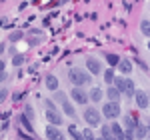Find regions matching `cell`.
I'll use <instances>...</instances> for the list:
<instances>
[{"mask_svg": "<svg viewBox=\"0 0 150 140\" xmlns=\"http://www.w3.org/2000/svg\"><path fill=\"white\" fill-rule=\"evenodd\" d=\"M68 78H70V82H72L74 86H78V88L90 82V76H88L84 70H80V68H72L68 72Z\"/></svg>", "mask_w": 150, "mask_h": 140, "instance_id": "6da1fadb", "label": "cell"}, {"mask_svg": "<svg viewBox=\"0 0 150 140\" xmlns=\"http://www.w3.org/2000/svg\"><path fill=\"white\" fill-rule=\"evenodd\" d=\"M114 86H116V88H118L122 94H126V96L136 94V90H134V84H132V80H128V78H116V80H114Z\"/></svg>", "mask_w": 150, "mask_h": 140, "instance_id": "7a4b0ae2", "label": "cell"}, {"mask_svg": "<svg viewBox=\"0 0 150 140\" xmlns=\"http://www.w3.org/2000/svg\"><path fill=\"white\" fill-rule=\"evenodd\" d=\"M102 114L106 118H110V120H114V118L120 116V104L118 102H106L102 106Z\"/></svg>", "mask_w": 150, "mask_h": 140, "instance_id": "3957f363", "label": "cell"}, {"mask_svg": "<svg viewBox=\"0 0 150 140\" xmlns=\"http://www.w3.org/2000/svg\"><path fill=\"white\" fill-rule=\"evenodd\" d=\"M84 120H86V124H90V128L100 126V114H98L96 108H86V112H84Z\"/></svg>", "mask_w": 150, "mask_h": 140, "instance_id": "277c9868", "label": "cell"}, {"mask_svg": "<svg viewBox=\"0 0 150 140\" xmlns=\"http://www.w3.org/2000/svg\"><path fill=\"white\" fill-rule=\"evenodd\" d=\"M46 118L50 124H54V126H58V124H62V116H60V112H58L54 106L50 104V102H46Z\"/></svg>", "mask_w": 150, "mask_h": 140, "instance_id": "5b68a950", "label": "cell"}, {"mask_svg": "<svg viewBox=\"0 0 150 140\" xmlns=\"http://www.w3.org/2000/svg\"><path fill=\"white\" fill-rule=\"evenodd\" d=\"M70 96H72V100H74V102H78V104H82V106H84L86 102H88V100H90V96L84 92L82 88H78V86L70 90Z\"/></svg>", "mask_w": 150, "mask_h": 140, "instance_id": "8992f818", "label": "cell"}, {"mask_svg": "<svg viewBox=\"0 0 150 140\" xmlns=\"http://www.w3.org/2000/svg\"><path fill=\"white\" fill-rule=\"evenodd\" d=\"M124 124H126V138H128V140H132L134 132H136V128H138V124L134 122V118H130V116H126Z\"/></svg>", "mask_w": 150, "mask_h": 140, "instance_id": "52a82bcc", "label": "cell"}, {"mask_svg": "<svg viewBox=\"0 0 150 140\" xmlns=\"http://www.w3.org/2000/svg\"><path fill=\"white\" fill-rule=\"evenodd\" d=\"M46 136H48V140H64V134H62L56 126H48L46 128Z\"/></svg>", "mask_w": 150, "mask_h": 140, "instance_id": "ba28073f", "label": "cell"}, {"mask_svg": "<svg viewBox=\"0 0 150 140\" xmlns=\"http://www.w3.org/2000/svg\"><path fill=\"white\" fill-rule=\"evenodd\" d=\"M136 104H138V108H148V96H146V92L136 90Z\"/></svg>", "mask_w": 150, "mask_h": 140, "instance_id": "9c48e42d", "label": "cell"}, {"mask_svg": "<svg viewBox=\"0 0 150 140\" xmlns=\"http://www.w3.org/2000/svg\"><path fill=\"white\" fill-rule=\"evenodd\" d=\"M110 128H112V134H114L116 140H126V132L122 130V126H120V124H116V122H114Z\"/></svg>", "mask_w": 150, "mask_h": 140, "instance_id": "30bf717a", "label": "cell"}, {"mask_svg": "<svg viewBox=\"0 0 150 140\" xmlns=\"http://www.w3.org/2000/svg\"><path fill=\"white\" fill-rule=\"evenodd\" d=\"M86 66H88V70H90V72H92V74H100V62H98V60H94V58H88L86 60Z\"/></svg>", "mask_w": 150, "mask_h": 140, "instance_id": "8fae6325", "label": "cell"}, {"mask_svg": "<svg viewBox=\"0 0 150 140\" xmlns=\"http://www.w3.org/2000/svg\"><path fill=\"white\" fill-rule=\"evenodd\" d=\"M108 98H110V102H118V100H120V90H118V88H116V86H110V88H108Z\"/></svg>", "mask_w": 150, "mask_h": 140, "instance_id": "7c38bea8", "label": "cell"}, {"mask_svg": "<svg viewBox=\"0 0 150 140\" xmlns=\"http://www.w3.org/2000/svg\"><path fill=\"white\" fill-rule=\"evenodd\" d=\"M46 88L50 92H56L58 90V78L56 76H46Z\"/></svg>", "mask_w": 150, "mask_h": 140, "instance_id": "4fadbf2b", "label": "cell"}, {"mask_svg": "<svg viewBox=\"0 0 150 140\" xmlns=\"http://www.w3.org/2000/svg\"><path fill=\"white\" fill-rule=\"evenodd\" d=\"M118 70H120L122 74H130V72H132V64H130L128 60H120V64H118Z\"/></svg>", "mask_w": 150, "mask_h": 140, "instance_id": "5bb4252c", "label": "cell"}, {"mask_svg": "<svg viewBox=\"0 0 150 140\" xmlns=\"http://www.w3.org/2000/svg\"><path fill=\"white\" fill-rule=\"evenodd\" d=\"M102 94L104 92L100 90V88H92L88 96H90V100H92V102H100V100H102Z\"/></svg>", "mask_w": 150, "mask_h": 140, "instance_id": "9a60e30c", "label": "cell"}, {"mask_svg": "<svg viewBox=\"0 0 150 140\" xmlns=\"http://www.w3.org/2000/svg\"><path fill=\"white\" fill-rule=\"evenodd\" d=\"M68 132H70V136H72L74 140H84V134H82L76 126H68Z\"/></svg>", "mask_w": 150, "mask_h": 140, "instance_id": "2e32d148", "label": "cell"}, {"mask_svg": "<svg viewBox=\"0 0 150 140\" xmlns=\"http://www.w3.org/2000/svg\"><path fill=\"white\" fill-rule=\"evenodd\" d=\"M20 122H22V128L28 130V132H32V124H30V120H28V116L26 114H20V118H18Z\"/></svg>", "mask_w": 150, "mask_h": 140, "instance_id": "e0dca14e", "label": "cell"}, {"mask_svg": "<svg viewBox=\"0 0 150 140\" xmlns=\"http://www.w3.org/2000/svg\"><path fill=\"white\" fill-rule=\"evenodd\" d=\"M100 130H102V138H106V140H116L114 134H112V128H108V126H100Z\"/></svg>", "mask_w": 150, "mask_h": 140, "instance_id": "ac0fdd59", "label": "cell"}, {"mask_svg": "<svg viewBox=\"0 0 150 140\" xmlns=\"http://www.w3.org/2000/svg\"><path fill=\"white\" fill-rule=\"evenodd\" d=\"M106 60H108L110 66H118V64H120V58H118L116 54H106Z\"/></svg>", "mask_w": 150, "mask_h": 140, "instance_id": "d6986e66", "label": "cell"}, {"mask_svg": "<svg viewBox=\"0 0 150 140\" xmlns=\"http://www.w3.org/2000/svg\"><path fill=\"white\" fill-rule=\"evenodd\" d=\"M146 134H148V128H146V126H138V128H136V136H138V140H144Z\"/></svg>", "mask_w": 150, "mask_h": 140, "instance_id": "ffe728a7", "label": "cell"}, {"mask_svg": "<svg viewBox=\"0 0 150 140\" xmlns=\"http://www.w3.org/2000/svg\"><path fill=\"white\" fill-rule=\"evenodd\" d=\"M62 108H64V112H66L68 116H74V114H76V112H74V108H72V104H70V102H66V100L62 102Z\"/></svg>", "mask_w": 150, "mask_h": 140, "instance_id": "44dd1931", "label": "cell"}, {"mask_svg": "<svg viewBox=\"0 0 150 140\" xmlns=\"http://www.w3.org/2000/svg\"><path fill=\"white\" fill-rule=\"evenodd\" d=\"M104 80L108 82V84H114V70H106V72H104Z\"/></svg>", "mask_w": 150, "mask_h": 140, "instance_id": "7402d4cb", "label": "cell"}, {"mask_svg": "<svg viewBox=\"0 0 150 140\" xmlns=\"http://www.w3.org/2000/svg\"><path fill=\"white\" fill-rule=\"evenodd\" d=\"M140 30H142V34H144V36H148V38H150V22H148V20H144V22L140 24Z\"/></svg>", "mask_w": 150, "mask_h": 140, "instance_id": "603a6c76", "label": "cell"}, {"mask_svg": "<svg viewBox=\"0 0 150 140\" xmlns=\"http://www.w3.org/2000/svg\"><path fill=\"white\" fill-rule=\"evenodd\" d=\"M82 134H84V140H98L96 136H94L92 128H84V130H82Z\"/></svg>", "mask_w": 150, "mask_h": 140, "instance_id": "cb8c5ba5", "label": "cell"}, {"mask_svg": "<svg viewBox=\"0 0 150 140\" xmlns=\"http://www.w3.org/2000/svg\"><path fill=\"white\" fill-rule=\"evenodd\" d=\"M22 56H14V60H12V64H14V66H20V64H22Z\"/></svg>", "mask_w": 150, "mask_h": 140, "instance_id": "d4e9b609", "label": "cell"}, {"mask_svg": "<svg viewBox=\"0 0 150 140\" xmlns=\"http://www.w3.org/2000/svg\"><path fill=\"white\" fill-rule=\"evenodd\" d=\"M20 38H22L20 32H12V34H10V40H20Z\"/></svg>", "mask_w": 150, "mask_h": 140, "instance_id": "484cf974", "label": "cell"}, {"mask_svg": "<svg viewBox=\"0 0 150 140\" xmlns=\"http://www.w3.org/2000/svg\"><path fill=\"white\" fill-rule=\"evenodd\" d=\"M146 138H148V140H150V126H148V134H146Z\"/></svg>", "mask_w": 150, "mask_h": 140, "instance_id": "4316f807", "label": "cell"}, {"mask_svg": "<svg viewBox=\"0 0 150 140\" xmlns=\"http://www.w3.org/2000/svg\"><path fill=\"white\" fill-rule=\"evenodd\" d=\"M148 50H150V42H148Z\"/></svg>", "mask_w": 150, "mask_h": 140, "instance_id": "83f0119b", "label": "cell"}, {"mask_svg": "<svg viewBox=\"0 0 150 140\" xmlns=\"http://www.w3.org/2000/svg\"><path fill=\"white\" fill-rule=\"evenodd\" d=\"M98 140H106V138H98Z\"/></svg>", "mask_w": 150, "mask_h": 140, "instance_id": "f1b7e54d", "label": "cell"}]
</instances>
